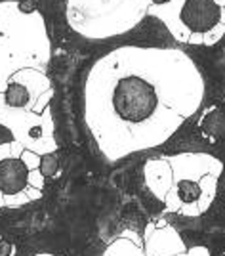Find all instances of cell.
Returning a JSON list of instances; mask_svg holds the SVG:
<instances>
[{
  "label": "cell",
  "instance_id": "1",
  "mask_svg": "<svg viewBox=\"0 0 225 256\" xmlns=\"http://www.w3.org/2000/svg\"><path fill=\"white\" fill-rule=\"evenodd\" d=\"M111 106L117 117L130 124H141L155 115L159 94L155 84L140 75L122 76L113 88Z\"/></svg>",
  "mask_w": 225,
  "mask_h": 256
},
{
  "label": "cell",
  "instance_id": "2",
  "mask_svg": "<svg viewBox=\"0 0 225 256\" xmlns=\"http://www.w3.org/2000/svg\"><path fill=\"white\" fill-rule=\"evenodd\" d=\"M224 18V8L218 0H183L180 6V22L187 31L206 34L216 29Z\"/></svg>",
  "mask_w": 225,
  "mask_h": 256
},
{
  "label": "cell",
  "instance_id": "3",
  "mask_svg": "<svg viewBox=\"0 0 225 256\" xmlns=\"http://www.w3.org/2000/svg\"><path fill=\"white\" fill-rule=\"evenodd\" d=\"M29 184V164L17 157H6L0 160V193L19 195Z\"/></svg>",
  "mask_w": 225,
  "mask_h": 256
},
{
  "label": "cell",
  "instance_id": "4",
  "mask_svg": "<svg viewBox=\"0 0 225 256\" xmlns=\"http://www.w3.org/2000/svg\"><path fill=\"white\" fill-rule=\"evenodd\" d=\"M4 102L8 107H13V109H23L27 107V104L31 102V92L25 84H19V82H10L4 90Z\"/></svg>",
  "mask_w": 225,
  "mask_h": 256
},
{
  "label": "cell",
  "instance_id": "5",
  "mask_svg": "<svg viewBox=\"0 0 225 256\" xmlns=\"http://www.w3.org/2000/svg\"><path fill=\"white\" fill-rule=\"evenodd\" d=\"M59 168H61V151H50V153L40 157L38 170L46 180H54Z\"/></svg>",
  "mask_w": 225,
  "mask_h": 256
},
{
  "label": "cell",
  "instance_id": "6",
  "mask_svg": "<svg viewBox=\"0 0 225 256\" xmlns=\"http://www.w3.org/2000/svg\"><path fill=\"white\" fill-rule=\"evenodd\" d=\"M203 190L195 180H180L178 182V197L185 204H193L201 199Z\"/></svg>",
  "mask_w": 225,
  "mask_h": 256
},
{
  "label": "cell",
  "instance_id": "7",
  "mask_svg": "<svg viewBox=\"0 0 225 256\" xmlns=\"http://www.w3.org/2000/svg\"><path fill=\"white\" fill-rule=\"evenodd\" d=\"M4 2H15L19 12H23V14L36 12V0H0V4H4Z\"/></svg>",
  "mask_w": 225,
  "mask_h": 256
},
{
  "label": "cell",
  "instance_id": "8",
  "mask_svg": "<svg viewBox=\"0 0 225 256\" xmlns=\"http://www.w3.org/2000/svg\"><path fill=\"white\" fill-rule=\"evenodd\" d=\"M11 140H13V134L6 126L0 124V144H10Z\"/></svg>",
  "mask_w": 225,
  "mask_h": 256
},
{
  "label": "cell",
  "instance_id": "9",
  "mask_svg": "<svg viewBox=\"0 0 225 256\" xmlns=\"http://www.w3.org/2000/svg\"><path fill=\"white\" fill-rule=\"evenodd\" d=\"M11 250H13L11 243H8L6 239H0V256H11Z\"/></svg>",
  "mask_w": 225,
  "mask_h": 256
},
{
  "label": "cell",
  "instance_id": "10",
  "mask_svg": "<svg viewBox=\"0 0 225 256\" xmlns=\"http://www.w3.org/2000/svg\"><path fill=\"white\" fill-rule=\"evenodd\" d=\"M153 6H166V4H170L174 0H149Z\"/></svg>",
  "mask_w": 225,
  "mask_h": 256
}]
</instances>
